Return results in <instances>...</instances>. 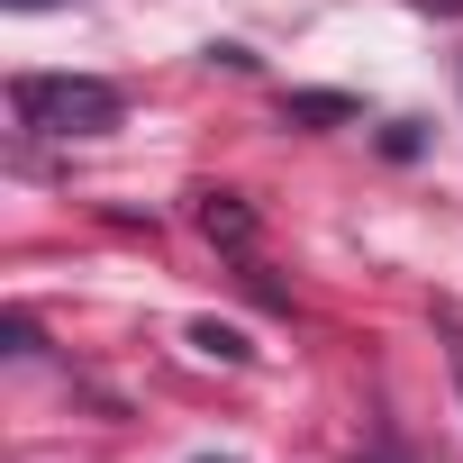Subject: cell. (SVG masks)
<instances>
[{
  "instance_id": "3",
  "label": "cell",
  "mask_w": 463,
  "mask_h": 463,
  "mask_svg": "<svg viewBox=\"0 0 463 463\" xmlns=\"http://www.w3.org/2000/svg\"><path fill=\"white\" fill-rule=\"evenodd\" d=\"M282 118H309V128H318V118H354V100H336V91H291Z\"/></svg>"
},
{
  "instance_id": "7",
  "label": "cell",
  "mask_w": 463,
  "mask_h": 463,
  "mask_svg": "<svg viewBox=\"0 0 463 463\" xmlns=\"http://www.w3.org/2000/svg\"><path fill=\"white\" fill-rule=\"evenodd\" d=\"M10 10H46V0H10Z\"/></svg>"
},
{
  "instance_id": "1",
  "label": "cell",
  "mask_w": 463,
  "mask_h": 463,
  "mask_svg": "<svg viewBox=\"0 0 463 463\" xmlns=\"http://www.w3.org/2000/svg\"><path fill=\"white\" fill-rule=\"evenodd\" d=\"M10 109H19V128L28 137H109L118 128V82H100V73H19L10 82Z\"/></svg>"
},
{
  "instance_id": "4",
  "label": "cell",
  "mask_w": 463,
  "mask_h": 463,
  "mask_svg": "<svg viewBox=\"0 0 463 463\" xmlns=\"http://www.w3.org/2000/svg\"><path fill=\"white\" fill-rule=\"evenodd\" d=\"M191 345H200V354H227V364H246V336H237V327H191Z\"/></svg>"
},
{
  "instance_id": "6",
  "label": "cell",
  "mask_w": 463,
  "mask_h": 463,
  "mask_svg": "<svg viewBox=\"0 0 463 463\" xmlns=\"http://www.w3.org/2000/svg\"><path fill=\"white\" fill-rule=\"evenodd\" d=\"M427 10H463V0H427Z\"/></svg>"
},
{
  "instance_id": "5",
  "label": "cell",
  "mask_w": 463,
  "mask_h": 463,
  "mask_svg": "<svg viewBox=\"0 0 463 463\" xmlns=\"http://www.w3.org/2000/svg\"><path fill=\"white\" fill-rule=\"evenodd\" d=\"M445 364H454V391H463V318H445Z\"/></svg>"
},
{
  "instance_id": "2",
  "label": "cell",
  "mask_w": 463,
  "mask_h": 463,
  "mask_svg": "<svg viewBox=\"0 0 463 463\" xmlns=\"http://www.w3.org/2000/svg\"><path fill=\"white\" fill-rule=\"evenodd\" d=\"M200 237H209L218 255H237V264H255V209H246L237 191H200Z\"/></svg>"
}]
</instances>
